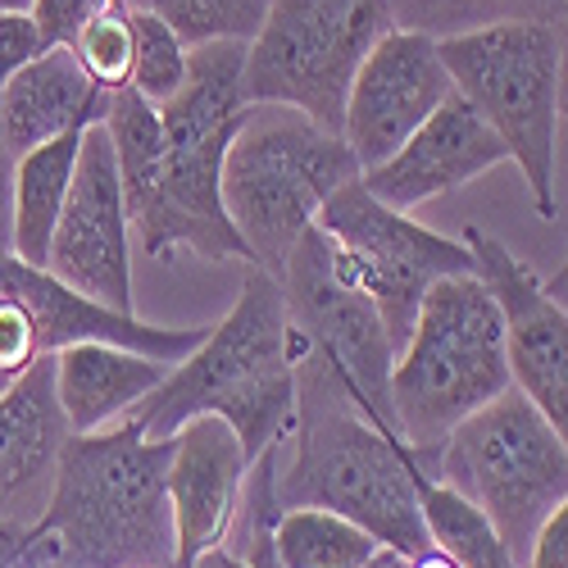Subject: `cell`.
Wrapping results in <instances>:
<instances>
[{
	"label": "cell",
	"instance_id": "1",
	"mask_svg": "<svg viewBox=\"0 0 568 568\" xmlns=\"http://www.w3.org/2000/svg\"><path fill=\"white\" fill-rule=\"evenodd\" d=\"M277 505H323L355 518L392 555L414 559L433 550L418 505V464L342 383V373L296 346V418L273 442Z\"/></svg>",
	"mask_w": 568,
	"mask_h": 568
},
{
	"label": "cell",
	"instance_id": "2",
	"mask_svg": "<svg viewBox=\"0 0 568 568\" xmlns=\"http://www.w3.org/2000/svg\"><path fill=\"white\" fill-rule=\"evenodd\" d=\"M219 414L242 437L251 464L292 433L296 418V346L282 282L268 268L246 264L242 292L210 337L169 368L164 383L141 400L128 423L146 437L169 442L186 418Z\"/></svg>",
	"mask_w": 568,
	"mask_h": 568
},
{
	"label": "cell",
	"instance_id": "3",
	"mask_svg": "<svg viewBox=\"0 0 568 568\" xmlns=\"http://www.w3.org/2000/svg\"><path fill=\"white\" fill-rule=\"evenodd\" d=\"M169 442L119 418L69 437L51 500L28 528L64 568H178L169 509Z\"/></svg>",
	"mask_w": 568,
	"mask_h": 568
},
{
	"label": "cell",
	"instance_id": "4",
	"mask_svg": "<svg viewBox=\"0 0 568 568\" xmlns=\"http://www.w3.org/2000/svg\"><path fill=\"white\" fill-rule=\"evenodd\" d=\"M509 387V327L496 292L478 268L442 277L423 296L392 368L396 428L414 464L433 468L437 446Z\"/></svg>",
	"mask_w": 568,
	"mask_h": 568
},
{
	"label": "cell",
	"instance_id": "5",
	"mask_svg": "<svg viewBox=\"0 0 568 568\" xmlns=\"http://www.w3.org/2000/svg\"><path fill=\"white\" fill-rule=\"evenodd\" d=\"M355 178L359 160L337 128L296 105L251 101L223 155V205L251 264L277 277L327 196Z\"/></svg>",
	"mask_w": 568,
	"mask_h": 568
},
{
	"label": "cell",
	"instance_id": "6",
	"mask_svg": "<svg viewBox=\"0 0 568 568\" xmlns=\"http://www.w3.org/2000/svg\"><path fill=\"white\" fill-rule=\"evenodd\" d=\"M428 473L483 509L518 564L537 528L568 500V446L518 387L468 414L437 446Z\"/></svg>",
	"mask_w": 568,
	"mask_h": 568
},
{
	"label": "cell",
	"instance_id": "7",
	"mask_svg": "<svg viewBox=\"0 0 568 568\" xmlns=\"http://www.w3.org/2000/svg\"><path fill=\"white\" fill-rule=\"evenodd\" d=\"M442 60L459 97L505 141L528 182L537 219H555V132H559V37L550 23L514 19L442 37Z\"/></svg>",
	"mask_w": 568,
	"mask_h": 568
},
{
	"label": "cell",
	"instance_id": "8",
	"mask_svg": "<svg viewBox=\"0 0 568 568\" xmlns=\"http://www.w3.org/2000/svg\"><path fill=\"white\" fill-rule=\"evenodd\" d=\"M396 28V0H268L246 51V101L296 105L342 132L364 55Z\"/></svg>",
	"mask_w": 568,
	"mask_h": 568
},
{
	"label": "cell",
	"instance_id": "9",
	"mask_svg": "<svg viewBox=\"0 0 568 568\" xmlns=\"http://www.w3.org/2000/svg\"><path fill=\"white\" fill-rule=\"evenodd\" d=\"M277 282H282V296H287L292 346L323 355L342 373L351 396L387 433L400 437L396 405H392V368L400 351L387 333L383 314H377V305L368 301V292L351 277L333 236L314 223L292 246Z\"/></svg>",
	"mask_w": 568,
	"mask_h": 568
},
{
	"label": "cell",
	"instance_id": "10",
	"mask_svg": "<svg viewBox=\"0 0 568 568\" xmlns=\"http://www.w3.org/2000/svg\"><path fill=\"white\" fill-rule=\"evenodd\" d=\"M314 223L333 236V246L342 251L351 277L377 305L396 351L409 337L423 296H428L442 277L473 273V251L464 242L442 236L433 227L414 223L409 214L383 205L359 178L327 196V205L318 210Z\"/></svg>",
	"mask_w": 568,
	"mask_h": 568
},
{
	"label": "cell",
	"instance_id": "11",
	"mask_svg": "<svg viewBox=\"0 0 568 568\" xmlns=\"http://www.w3.org/2000/svg\"><path fill=\"white\" fill-rule=\"evenodd\" d=\"M45 268L69 282L73 292L132 314V219L105 119L82 132V155Z\"/></svg>",
	"mask_w": 568,
	"mask_h": 568
},
{
	"label": "cell",
	"instance_id": "12",
	"mask_svg": "<svg viewBox=\"0 0 568 568\" xmlns=\"http://www.w3.org/2000/svg\"><path fill=\"white\" fill-rule=\"evenodd\" d=\"M450 91H455V82L446 73L437 37L392 28L364 55V64L346 91L342 136L359 160V173L396 155L405 141L450 101Z\"/></svg>",
	"mask_w": 568,
	"mask_h": 568
},
{
	"label": "cell",
	"instance_id": "13",
	"mask_svg": "<svg viewBox=\"0 0 568 568\" xmlns=\"http://www.w3.org/2000/svg\"><path fill=\"white\" fill-rule=\"evenodd\" d=\"M464 246L473 251V268L496 292L509 327V373L555 437L568 446V314L546 296V282L528 260H518L491 232L468 227Z\"/></svg>",
	"mask_w": 568,
	"mask_h": 568
},
{
	"label": "cell",
	"instance_id": "14",
	"mask_svg": "<svg viewBox=\"0 0 568 568\" xmlns=\"http://www.w3.org/2000/svg\"><path fill=\"white\" fill-rule=\"evenodd\" d=\"M251 455L232 423L219 414H196L173 433L169 450V509L178 537V568H196L210 550L227 546L246 491Z\"/></svg>",
	"mask_w": 568,
	"mask_h": 568
},
{
	"label": "cell",
	"instance_id": "15",
	"mask_svg": "<svg viewBox=\"0 0 568 568\" xmlns=\"http://www.w3.org/2000/svg\"><path fill=\"white\" fill-rule=\"evenodd\" d=\"M496 164H509L505 141L478 119V110H473L459 91H450V101L423 123L396 155L364 169L359 182L383 205L414 214L418 205L459 192V186L491 173Z\"/></svg>",
	"mask_w": 568,
	"mask_h": 568
},
{
	"label": "cell",
	"instance_id": "16",
	"mask_svg": "<svg viewBox=\"0 0 568 568\" xmlns=\"http://www.w3.org/2000/svg\"><path fill=\"white\" fill-rule=\"evenodd\" d=\"M73 428L55 396V355H41L0 396V528H32L51 500Z\"/></svg>",
	"mask_w": 568,
	"mask_h": 568
},
{
	"label": "cell",
	"instance_id": "17",
	"mask_svg": "<svg viewBox=\"0 0 568 568\" xmlns=\"http://www.w3.org/2000/svg\"><path fill=\"white\" fill-rule=\"evenodd\" d=\"M110 97L87 78L73 45H45L0 91V136L14 155H28L73 128L101 123Z\"/></svg>",
	"mask_w": 568,
	"mask_h": 568
},
{
	"label": "cell",
	"instance_id": "18",
	"mask_svg": "<svg viewBox=\"0 0 568 568\" xmlns=\"http://www.w3.org/2000/svg\"><path fill=\"white\" fill-rule=\"evenodd\" d=\"M173 364H160L151 355H136L105 342H78L55 355V396L69 418L73 437L101 433L110 423L128 418L146 400Z\"/></svg>",
	"mask_w": 568,
	"mask_h": 568
},
{
	"label": "cell",
	"instance_id": "19",
	"mask_svg": "<svg viewBox=\"0 0 568 568\" xmlns=\"http://www.w3.org/2000/svg\"><path fill=\"white\" fill-rule=\"evenodd\" d=\"M87 128H73V132H64L55 141H45V146L19 155L10 255L32 264V268H45V255H51V236H55V223H60L64 201H69V186H73V169H78V155H82V132Z\"/></svg>",
	"mask_w": 568,
	"mask_h": 568
},
{
	"label": "cell",
	"instance_id": "20",
	"mask_svg": "<svg viewBox=\"0 0 568 568\" xmlns=\"http://www.w3.org/2000/svg\"><path fill=\"white\" fill-rule=\"evenodd\" d=\"M273 555L282 568H373L387 546L337 509L292 505L273 518Z\"/></svg>",
	"mask_w": 568,
	"mask_h": 568
},
{
	"label": "cell",
	"instance_id": "21",
	"mask_svg": "<svg viewBox=\"0 0 568 568\" xmlns=\"http://www.w3.org/2000/svg\"><path fill=\"white\" fill-rule=\"evenodd\" d=\"M418 505H423V524H428L433 546L446 550L459 568H524L514 559V550L500 541V532L483 518V509H473L464 496L437 483L428 468H418Z\"/></svg>",
	"mask_w": 568,
	"mask_h": 568
},
{
	"label": "cell",
	"instance_id": "22",
	"mask_svg": "<svg viewBox=\"0 0 568 568\" xmlns=\"http://www.w3.org/2000/svg\"><path fill=\"white\" fill-rule=\"evenodd\" d=\"M564 0H396V28L409 32H428V37H459L473 28H491V23H514V19H532V23H555Z\"/></svg>",
	"mask_w": 568,
	"mask_h": 568
},
{
	"label": "cell",
	"instance_id": "23",
	"mask_svg": "<svg viewBox=\"0 0 568 568\" xmlns=\"http://www.w3.org/2000/svg\"><path fill=\"white\" fill-rule=\"evenodd\" d=\"M128 10H146L160 14L186 45H205V41H251L264 23L268 0H123Z\"/></svg>",
	"mask_w": 568,
	"mask_h": 568
},
{
	"label": "cell",
	"instance_id": "24",
	"mask_svg": "<svg viewBox=\"0 0 568 568\" xmlns=\"http://www.w3.org/2000/svg\"><path fill=\"white\" fill-rule=\"evenodd\" d=\"M132 37H136V51H132V91L146 97L151 105H169L182 82H186V45L160 14L146 10H132Z\"/></svg>",
	"mask_w": 568,
	"mask_h": 568
},
{
	"label": "cell",
	"instance_id": "25",
	"mask_svg": "<svg viewBox=\"0 0 568 568\" xmlns=\"http://www.w3.org/2000/svg\"><path fill=\"white\" fill-rule=\"evenodd\" d=\"M132 51H136L132 10L123 6V0H114L105 14H97V19H91V23L73 37V55L82 60L87 78L97 82L105 97H114V91L132 87Z\"/></svg>",
	"mask_w": 568,
	"mask_h": 568
},
{
	"label": "cell",
	"instance_id": "26",
	"mask_svg": "<svg viewBox=\"0 0 568 568\" xmlns=\"http://www.w3.org/2000/svg\"><path fill=\"white\" fill-rule=\"evenodd\" d=\"M114 6V0H32L41 45H73V37Z\"/></svg>",
	"mask_w": 568,
	"mask_h": 568
},
{
	"label": "cell",
	"instance_id": "27",
	"mask_svg": "<svg viewBox=\"0 0 568 568\" xmlns=\"http://www.w3.org/2000/svg\"><path fill=\"white\" fill-rule=\"evenodd\" d=\"M41 51L45 45H41L32 10H0V91H6V82Z\"/></svg>",
	"mask_w": 568,
	"mask_h": 568
},
{
	"label": "cell",
	"instance_id": "28",
	"mask_svg": "<svg viewBox=\"0 0 568 568\" xmlns=\"http://www.w3.org/2000/svg\"><path fill=\"white\" fill-rule=\"evenodd\" d=\"M524 568H568V500L537 528Z\"/></svg>",
	"mask_w": 568,
	"mask_h": 568
},
{
	"label": "cell",
	"instance_id": "29",
	"mask_svg": "<svg viewBox=\"0 0 568 568\" xmlns=\"http://www.w3.org/2000/svg\"><path fill=\"white\" fill-rule=\"evenodd\" d=\"M0 568H64L41 541L28 537V528H0Z\"/></svg>",
	"mask_w": 568,
	"mask_h": 568
},
{
	"label": "cell",
	"instance_id": "30",
	"mask_svg": "<svg viewBox=\"0 0 568 568\" xmlns=\"http://www.w3.org/2000/svg\"><path fill=\"white\" fill-rule=\"evenodd\" d=\"M14 173H19V155L0 136V255H10L14 242Z\"/></svg>",
	"mask_w": 568,
	"mask_h": 568
},
{
	"label": "cell",
	"instance_id": "31",
	"mask_svg": "<svg viewBox=\"0 0 568 568\" xmlns=\"http://www.w3.org/2000/svg\"><path fill=\"white\" fill-rule=\"evenodd\" d=\"M555 37H559V119H568V0L555 14Z\"/></svg>",
	"mask_w": 568,
	"mask_h": 568
},
{
	"label": "cell",
	"instance_id": "32",
	"mask_svg": "<svg viewBox=\"0 0 568 568\" xmlns=\"http://www.w3.org/2000/svg\"><path fill=\"white\" fill-rule=\"evenodd\" d=\"M541 282H546V296L568 314V255H564V264H559L550 277H541Z\"/></svg>",
	"mask_w": 568,
	"mask_h": 568
},
{
	"label": "cell",
	"instance_id": "33",
	"mask_svg": "<svg viewBox=\"0 0 568 568\" xmlns=\"http://www.w3.org/2000/svg\"><path fill=\"white\" fill-rule=\"evenodd\" d=\"M405 568H459V564H455L446 550H437V546H433V550H423V555L405 559Z\"/></svg>",
	"mask_w": 568,
	"mask_h": 568
},
{
	"label": "cell",
	"instance_id": "34",
	"mask_svg": "<svg viewBox=\"0 0 568 568\" xmlns=\"http://www.w3.org/2000/svg\"><path fill=\"white\" fill-rule=\"evenodd\" d=\"M373 568H405V559H400V555H392V550H387V555H383V559H377V564H373Z\"/></svg>",
	"mask_w": 568,
	"mask_h": 568
},
{
	"label": "cell",
	"instance_id": "35",
	"mask_svg": "<svg viewBox=\"0 0 568 568\" xmlns=\"http://www.w3.org/2000/svg\"><path fill=\"white\" fill-rule=\"evenodd\" d=\"M10 387H14V377H10V373H6V368H0V396H6V392H10Z\"/></svg>",
	"mask_w": 568,
	"mask_h": 568
}]
</instances>
